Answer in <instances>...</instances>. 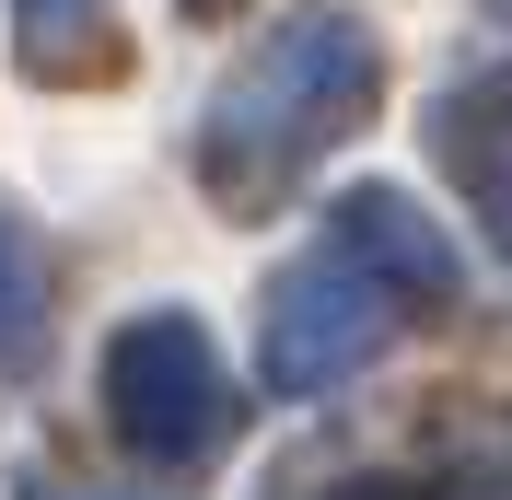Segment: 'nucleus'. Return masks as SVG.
<instances>
[{"label": "nucleus", "mask_w": 512, "mask_h": 500, "mask_svg": "<svg viewBox=\"0 0 512 500\" xmlns=\"http://www.w3.org/2000/svg\"><path fill=\"white\" fill-rule=\"evenodd\" d=\"M12 24H24L35 82H105L117 70V12L105 0H12Z\"/></svg>", "instance_id": "obj_6"}, {"label": "nucleus", "mask_w": 512, "mask_h": 500, "mask_svg": "<svg viewBox=\"0 0 512 500\" xmlns=\"http://www.w3.org/2000/svg\"><path fill=\"white\" fill-rule=\"evenodd\" d=\"M373 94H384L373 24L338 12V0H303V12H280V24L222 70V94L198 117V175H210L233 210H256V198H280L315 152H338V140L373 117Z\"/></svg>", "instance_id": "obj_1"}, {"label": "nucleus", "mask_w": 512, "mask_h": 500, "mask_svg": "<svg viewBox=\"0 0 512 500\" xmlns=\"http://www.w3.org/2000/svg\"><path fill=\"white\" fill-rule=\"evenodd\" d=\"M326 500H408L396 477H350V489H326Z\"/></svg>", "instance_id": "obj_9"}, {"label": "nucleus", "mask_w": 512, "mask_h": 500, "mask_svg": "<svg viewBox=\"0 0 512 500\" xmlns=\"http://www.w3.org/2000/svg\"><path fill=\"white\" fill-rule=\"evenodd\" d=\"M501 12H512V0H501Z\"/></svg>", "instance_id": "obj_11"}, {"label": "nucleus", "mask_w": 512, "mask_h": 500, "mask_svg": "<svg viewBox=\"0 0 512 500\" xmlns=\"http://www.w3.org/2000/svg\"><path fill=\"white\" fill-rule=\"evenodd\" d=\"M431 163H443V187L489 221V245L512 256V70H478V82H454L431 105Z\"/></svg>", "instance_id": "obj_5"}, {"label": "nucleus", "mask_w": 512, "mask_h": 500, "mask_svg": "<svg viewBox=\"0 0 512 500\" xmlns=\"http://www.w3.org/2000/svg\"><path fill=\"white\" fill-rule=\"evenodd\" d=\"M443 500H512V407L443 442Z\"/></svg>", "instance_id": "obj_8"}, {"label": "nucleus", "mask_w": 512, "mask_h": 500, "mask_svg": "<svg viewBox=\"0 0 512 500\" xmlns=\"http://www.w3.org/2000/svg\"><path fill=\"white\" fill-rule=\"evenodd\" d=\"M24 500H128V489H59V477H35Z\"/></svg>", "instance_id": "obj_10"}, {"label": "nucleus", "mask_w": 512, "mask_h": 500, "mask_svg": "<svg viewBox=\"0 0 512 500\" xmlns=\"http://www.w3.org/2000/svg\"><path fill=\"white\" fill-rule=\"evenodd\" d=\"M47 245H35V221L0 198V373H24L35 349H47Z\"/></svg>", "instance_id": "obj_7"}, {"label": "nucleus", "mask_w": 512, "mask_h": 500, "mask_svg": "<svg viewBox=\"0 0 512 500\" xmlns=\"http://www.w3.org/2000/svg\"><path fill=\"white\" fill-rule=\"evenodd\" d=\"M105 431L140 454V466H198V454H222L233 431V373L210 326L187 303H152L128 314L117 338H105Z\"/></svg>", "instance_id": "obj_2"}, {"label": "nucleus", "mask_w": 512, "mask_h": 500, "mask_svg": "<svg viewBox=\"0 0 512 500\" xmlns=\"http://www.w3.org/2000/svg\"><path fill=\"white\" fill-rule=\"evenodd\" d=\"M326 245H350L361 268H373L384 291H408V303H454V291H466L454 233L419 210L408 187H350V198H338V221H326Z\"/></svg>", "instance_id": "obj_4"}, {"label": "nucleus", "mask_w": 512, "mask_h": 500, "mask_svg": "<svg viewBox=\"0 0 512 500\" xmlns=\"http://www.w3.org/2000/svg\"><path fill=\"white\" fill-rule=\"evenodd\" d=\"M408 314L419 303L384 291L350 245L291 256L280 280H268V303H256V384H268V396H326V384H350Z\"/></svg>", "instance_id": "obj_3"}]
</instances>
